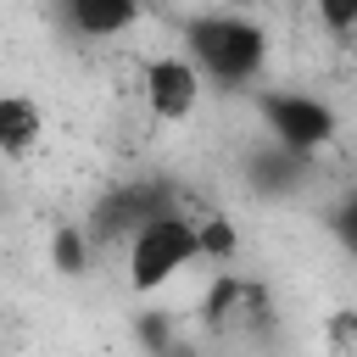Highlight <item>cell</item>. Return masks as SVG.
<instances>
[{
  "mask_svg": "<svg viewBox=\"0 0 357 357\" xmlns=\"http://www.w3.org/2000/svg\"><path fill=\"white\" fill-rule=\"evenodd\" d=\"M45 134V117L28 95H0V156H28Z\"/></svg>",
  "mask_w": 357,
  "mask_h": 357,
  "instance_id": "5",
  "label": "cell"
},
{
  "mask_svg": "<svg viewBox=\"0 0 357 357\" xmlns=\"http://www.w3.org/2000/svg\"><path fill=\"white\" fill-rule=\"evenodd\" d=\"M67 22L89 39H106V33H123L139 22V6L134 0H73L67 6Z\"/></svg>",
  "mask_w": 357,
  "mask_h": 357,
  "instance_id": "6",
  "label": "cell"
},
{
  "mask_svg": "<svg viewBox=\"0 0 357 357\" xmlns=\"http://www.w3.org/2000/svg\"><path fill=\"white\" fill-rule=\"evenodd\" d=\"M145 106L156 123H184L195 106H201V73L167 50V56H151L145 61Z\"/></svg>",
  "mask_w": 357,
  "mask_h": 357,
  "instance_id": "3",
  "label": "cell"
},
{
  "mask_svg": "<svg viewBox=\"0 0 357 357\" xmlns=\"http://www.w3.org/2000/svg\"><path fill=\"white\" fill-rule=\"evenodd\" d=\"M184 45H190V67L201 73H218L223 84H245L257 67H262V56H268V39H262V28L257 22H245V17H223V11H212V17H190L184 22Z\"/></svg>",
  "mask_w": 357,
  "mask_h": 357,
  "instance_id": "1",
  "label": "cell"
},
{
  "mask_svg": "<svg viewBox=\"0 0 357 357\" xmlns=\"http://www.w3.org/2000/svg\"><path fill=\"white\" fill-rule=\"evenodd\" d=\"M190 262H195V223L184 212H151L128 240V284L134 290H162Z\"/></svg>",
  "mask_w": 357,
  "mask_h": 357,
  "instance_id": "2",
  "label": "cell"
},
{
  "mask_svg": "<svg viewBox=\"0 0 357 357\" xmlns=\"http://www.w3.org/2000/svg\"><path fill=\"white\" fill-rule=\"evenodd\" d=\"M234 245H240V234H234V223L229 218H201L195 223V257H212V262H229L234 257Z\"/></svg>",
  "mask_w": 357,
  "mask_h": 357,
  "instance_id": "7",
  "label": "cell"
},
{
  "mask_svg": "<svg viewBox=\"0 0 357 357\" xmlns=\"http://www.w3.org/2000/svg\"><path fill=\"white\" fill-rule=\"evenodd\" d=\"M268 123H273V134H279L290 151H307V145L329 139V128H335L329 106H318V100H307V95H273V100H268Z\"/></svg>",
  "mask_w": 357,
  "mask_h": 357,
  "instance_id": "4",
  "label": "cell"
}]
</instances>
